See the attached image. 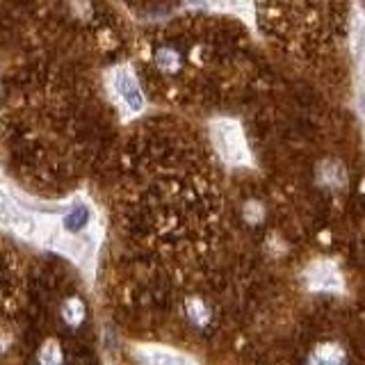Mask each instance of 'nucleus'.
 <instances>
[{"label": "nucleus", "instance_id": "f257e3e1", "mask_svg": "<svg viewBox=\"0 0 365 365\" xmlns=\"http://www.w3.org/2000/svg\"><path fill=\"white\" fill-rule=\"evenodd\" d=\"M117 89L121 98H124V103L133 110V112H137V110H141V103H144V98H141V91L135 83V78L128 74V71H119L117 74Z\"/></svg>", "mask_w": 365, "mask_h": 365}, {"label": "nucleus", "instance_id": "39448f33", "mask_svg": "<svg viewBox=\"0 0 365 365\" xmlns=\"http://www.w3.org/2000/svg\"><path fill=\"white\" fill-rule=\"evenodd\" d=\"M311 363H342L347 361V354L340 347V344H318L315 352L308 357Z\"/></svg>", "mask_w": 365, "mask_h": 365}, {"label": "nucleus", "instance_id": "20e7f679", "mask_svg": "<svg viewBox=\"0 0 365 365\" xmlns=\"http://www.w3.org/2000/svg\"><path fill=\"white\" fill-rule=\"evenodd\" d=\"M156 64L162 74H178L180 66H182L180 50L174 46H160L156 50Z\"/></svg>", "mask_w": 365, "mask_h": 365}, {"label": "nucleus", "instance_id": "f03ea898", "mask_svg": "<svg viewBox=\"0 0 365 365\" xmlns=\"http://www.w3.org/2000/svg\"><path fill=\"white\" fill-rule=\"evenodd\" d=\"M59 315H62V322L69 329H78L83 327L87 320V303L80 299L78 295H71L64 299L62 308H59Z\"/></svg>", "mask_w": 365, "mask_h": 365}, {"label": "nucleus", "instance_id": "0eeeda50", "mask_svg": "<svg viewBox=\"0 0 365 365\" xmlns=\"http://www.w3.org/2000/svg\"><path fill=\"white\" fill-rule=\"evenodd\" d=\"M87 219H89V212H87V208H83V206H76V208L71 210L69 215H66L64 224H66V228H69V231H78V228H83V226L87 224Z\"/></svg>", "mask_w": 365, "mask_h": 365}, {"label": "nucleus", "instance_id": "7ed1b4c3", "mask_svg": "<svg viewBox=\"0 0 365 365\" xmlns=\"http://www.w3.org/2000/svg\"><path fill=\"white\" fill-rule=\"evenodd\" d=\"M185 315L195 327L204 329L212 322V308L201 297H190L185 301Z\"/></svg>", "mask_w": 365, "mask_h": 365}, {"label": "nucleus", "instance_id": "423d86ee", "mask_svg": "<svg viewBox=\"0 0 365 365\" xmlns=\"http://www.w3.org/2000/svg\"><path fill=\"white\" fill-rule=\"evenodd\" d=\"M37 361L39 363H62L64 361V354H62V347L55 342V340H48L42 349L37 354Z\"/></svg>", "mask_w": 365, "mask_h": 365}]
</instances>
